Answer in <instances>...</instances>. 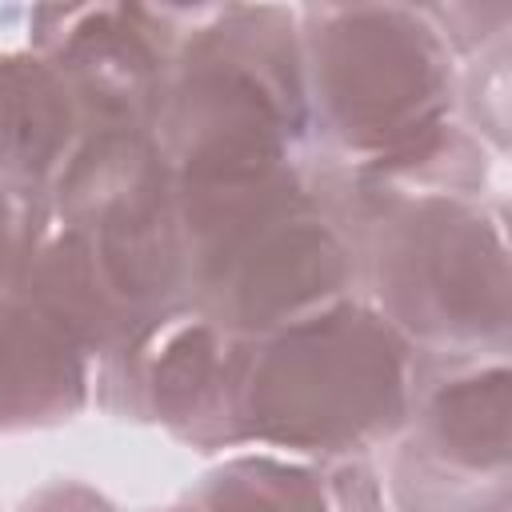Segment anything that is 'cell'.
<instances>
[{
    "label": "cell",
    "mask_w": 512,
    "mask_h": 512,
    "mask_svg": "<svg viewBox=\"0 0 512 512\" xmlns=\"http://www.w3.org/2000/svg\"><path fill=\"white\" fill-rule=\"evenodd\" d=\"M480 156L452 124L400 164L324 180L372 308L444 356H496L508 336L504 220L484 204Z\"/></svg>",
    "instance_id": "obj_1"
},
{
    "label": "cell",
    "mask_w": 512,
    "mask_h": 512,
    "mask_svg": "<svg viewBox=\"0 0 512 512\" xmlns=\"http://www.w3.org/2000/svg\"><path fill=\"white\" fill-rule=\"evenodd\" d=\"M184 292L236 340L264 336L348 296L356 264L328 188L296 160L208 184H176Z\"/></svg>",
    "instance_id": "obj_2"
},
{
    "label": "cell",
    "mask_w": 512,
    "mask_h": 512,
    "mask_svg": "<svg viewBox=\"0 0 512 512\" xmlns=\"http://www.w3.org/2000/svg\"><path fill=\"white\" fill-rule=\"evenodd\" d=\"M420 380L412 344L340 296L236 348L228 432L288 452L348 456L404 428Z\"/></svg>",
    "instance_id": "obj_3"
},
{
    "label": "cell",
    "mask_w": 512,
    "mask_h": 512,
    "mask_svg": "<svg viewBox=\"0 0 512 512\" xmlns=\"http://www.w3.org/2000/svg\"><path fill=\"white\" fill-rule=\"evenodd\" d=\"M208 20L172 48L148 132L176 184L280 168L308 128L292 12L212 8Z\"/></svg>",
    "instance_id": "obj_4"
},
{
    "label": "cell",
    "mask_w": 512,
    "mask_h": 512,
    "mask_svg": "<svg viewBox=\"0 0 512 512\" xmlns=\"http://www.w3.org/2000/svg\"><path fill=\"white\" fill-rule=\"evenodd\" d=\"M300 20L308 120L356 172L400 164L452 128V44L428 12L352 4L304 8Z\"/></svg>",
    "instance_id": "obj_5"
},
{
    "label": "cell",
    "mask_w": 512,
    "mask_h": 512,
    "mask_svg": "<svg viewBox=\"0 0 512 512\" xmlns=\"http://www.w3.org/2000/svg\"><path fill=\"white\" fill-rule=\"evenodd\" d=\"M408 440L396 456L404 512H504L508 504V368L496 356H448L416 380Z\"/></svg>",
    "instance_id": "obj_6"
},
{
    "label": "cell",
    "mask_w": 512,
    "mask_h": 512,
    "mask_svg": "<svg viewBox=\"0 0 512 512\" xmlns=\"http://www.w3.org/2000/svg\"><path fill=\"white\" fill-rule=\"evenodd\" d=\"M84 108L64 72L44 56L0 60V184L48 200L80 144Z\"/></svg>",
    "instance_id": "obj_7"
},
{
    "label": "cell",
    "mask_w": 512,
    "mask_h": 512,
    "mask_svg": "<svg viewBox=\"0 0 512 512\" xmlns=\"http://www.w3.org/2000/svg\"><path fill=\"white\" fill-rule=\"evenodd\" d=\"M84 344L24 288L0 296V428L64 420L84 400Z\"/></svg>",
    "instance_id": "obj_8"
},
{
    "label": "cell",
    "mask_w": 512,
    "mask_h": 512,
    "mask_svg": "<svg viewBox=\"0 0 512 512\" xmlns=\"http://www.w3.org/2000/svg\"><path fill=\"white\" fill-rule=\"evenodd\" d=\"M164 512H332V496L308 468L272 456H244Z\"/></svg>",
    "instance_id": "obj_9"
},
{
    "label": "cell",
    "mask_w": 512,
    "mask_h": 512,
    "mask_svg": "<svg viewBox=\"0 0 512 512\" xmlns=\"http://www.w3.org/2000/svg\"><path fill=\"white\" fill-rule=\"evenodd\" d=\"M48 204L0 184V296L20 288L28 260L44 236Z\"/></svg>",
    "instance_id": "obj_10"
}]
</instances>
